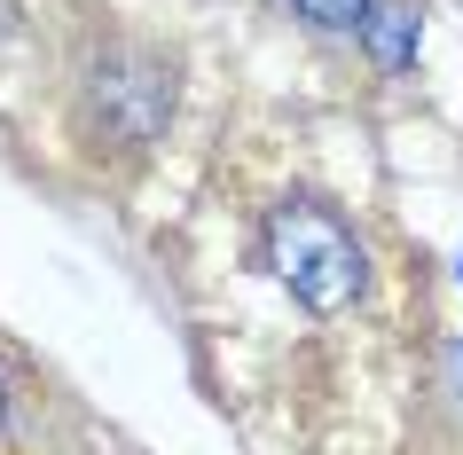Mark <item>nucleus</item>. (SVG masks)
Wrapping results in <instances>:
<instances>
[{"instance_id":"obj_1","label":"nucleus","mask_w":463,"mask_h":455,"mask_svg":"<svg viewBox=\"0 0 463 455\" xmlns=\"http://www.w3.org/2000/svg\"><path fill=\"white\" fill-rule=\"evenodd\" d=\"M173 102H181V79H173V55L134 40V32H95L87 55L71 71V126L87 157H149L173 126Z\"/></svg>"},{"instance_id":"obj_2","label":"nucleus","mask_w":463,"mask_h":455,"mask_svg":"<svg viewBox=\"0 0 463 455\" xmlns=\"http://www.w3.org/2000/svg\"><path fill=\"white\" fill-rule=\"evenodd\" d=\"M260 260L275 267V283L291 290L307 314H345L369 299V243L362 228L330 204V196L291 189L260 220Z\"/></svg>"},{"instance_id":"obj_3","label":"nucleus","mask_w":463,"mask_h":455,"mask_svg":"<svg viewBox=\"0 0 463 455\" xmlns=\"http://www.w3.org/2000/svg\"><path fill=\"white\" fill-rule=\"evenodd\" d=\"M416 40H424V8H416V0H377V8H369L362 55H369L385 79H409V71H416Z\"/></svg>"},{"instance_id":"obj_4","label":"nucleus","mask_w":463,"mask_h":455,"mask_svg":"<svg viewBox=\"0 0 463 455\" xmlns=\"http://www.w3.org/2000/svg\"><path fill=\"white\" fill-rule=\"evenodd\" d=\"M307 32H345V40H362V24H369V8L377 0H283Z\"/></svg>"},{"instance_id":"obj_5","label":"nucleus","mask_w":463,"mask_h":455,"mask_svg":"<svg viewBox=\"0 0 463 455\" xmlns=\"http://www.w3.org/2000/svg\"><path fill=\"white\" fill-rule=\"evenodd\" d=\"M0 424H8V384H0Z\"/></svg>"}]
</instances>
